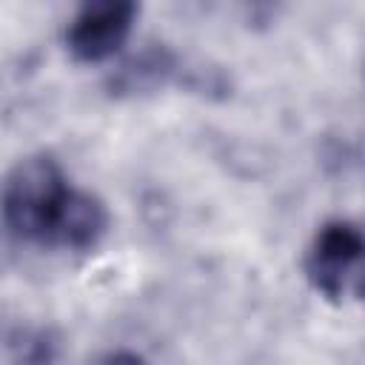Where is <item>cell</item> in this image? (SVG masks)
<instances>
[{
    "label": "cell",
    "instance_id": "cell-4",
    "mask_svg": "<svg viewBox=\"0 0 365 365\" xmlns=\"http://www.w3.org/2000/svg\"><path fill=\"white\" fill-rule=\"evenodd\" d=\"M106 228H108L106 205L97 197L71 188V194L63 205V214L57 220L51 245H63L71 251H88L103 240Z\"/></svg>",
    "mask_w": 365,
    "mask_h": 365
},
{
    "label": "cell",
    "instance_id": "cell-5",
    "mask_svg": "<svg viewBox=\"0 0 365 365\" xmlns=\"http://www.w3.org/2000/svg\"><path fill=\"white\" fill-rule=\"evenodd\" d=\"M174 68H177L174 57L165 48L154 46V48L140 51L128 63H123L120 71L111 77V88H114V94H143V91H151V88L168 83Z\"/></svg>",
    "mask_w": 365,
    "mask_h": 365
},
{
    "label": "cell",
    "instance_id": "cell-6",
    "mask_svg": "<svg viewBox=\"0 0 365 365\" xmlns=\"http://www.w3.org/2000/svg\"><path fill=\"white\" fill-rule=\"evenodd\" d=\"M103 365H145L137 354H128V351H120V354H114V356H108Z\"/></svg>",
    "mask_w": 365,
    "mask_h": 365
},
{
    "label": "cell",
    "instance_id": "cell-2",
    "mask_svg": "<svg viewBox=\"0 0 365 365\" xmlns=\"http://www.w3.org/2000/svg\"><path fill=\"white\" fill-rule=\"evenodd\" d=\"M305 274L328 299H342L345 291L365 299V234L342 220L325 222L308 248Z\"/></svg>",
    "mask_w": 365,
    "mask_h": 365
},
{
    "label": "cell",
    "instance_id": "cell-1",
    "mask_svg": "<svg viewBox=\"0 0 365 365\" xmlns=\"http://www.w3.org/2000/svg\"><path fill=\"white\" fill-rule=\"evenodd\" d=\"M71 194L51 157H29L14 165L3 191V217L11 237L51 245L57 220Z\"/></svg>",
    "mask_w": 365,
    "mask_h": 365
},
{
    "label": "cell",
    "instance_id": "cell-3",
    "mask_svg": "<svg viewBox=\"0 0 365 365\" xmlns=\"http://www.w3.org/2000/svg\"><path fill=\"white\" fill-rule=\"evenodd\" d=\"M134 17H137V6L128 0L86 3L74 14L66 31V46L71 57L80 63H103L114 57L128 40Z\"/></svg>",
    "mask_w": 365,
    "mask_h": 365
}]
</instances>
